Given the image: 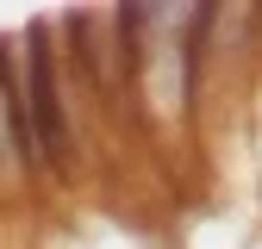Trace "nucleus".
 Instances as JSON below:
<instances>
[{
    "label": "nucleus",
    "mask_w": 262,
    "mask_h": 249,
    "mask_svg": "<svg viewBox=\"0 0 262 249\" xmlns=\"http://www.w3.org/2000/svg\"><path fill=\"white\" fill-rule=\"evenodd\" d=\"M25 137H31V162H62V93H56V69H50V44L31 31V50H25Z\"/></svg>",
    "instance_id": "f257e3e1"
}]
</instances>
